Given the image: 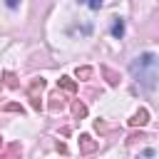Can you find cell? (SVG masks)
I'll list each match as a JSON object with an SVG mask.
<instances>
[{"instance_id":"obj_1","label":"cell","mask_w":159,"mask_h":159,"mask_svg":"<svg viewBox=\"0 0 159 159\" xmlns=\"http://www.w3.org/2000/svg\"><path fill=\"white\" fill-rule=\"evenodd\" d=\"M132 75L137 77L139 84H144L147 89H152L157 84V80H159V60L154 55H149V52L142 55V57H137L132 62Z\"/></svg>"},{"instance_id":"obj_2","label":"cell","mask_w":159,"mask_h":159,"mask_svg":"<svg viewBox=\"0 0 159 159\" xmlns=\"http://www.w3.org/2000/svg\"><path fill=\"white\" fill-rule=\"evenodd\" d=\"M94 149H97V142H94L89 134H82V137H80V152H82V154H89V152H94Z\"/></svg>"},{"instance_id":"obj_3","label":"cell","mask_w":159,"mask_h":159,"mask_svg":"<svg viewBox=\"0 0 159 159\" xmlns=\"http://www.w3.org/2000/svg\"><path fill=\"white\" fill-rule=\"evenodd\" d=\"M147 119H149V112H147V109H139V112H134V114H132L129 124H132V127H144V124H147Z\"/></svg>"},{"instance_id":"obj_4","label":"cell","mask_w":159,"mask_h":159,"mask_svg":"<svg viewBox=\"0 0 159 159\" xmlns=\"http://www.w3.org/2000/svg\"><path fill=\"white\" fill-rule=\"evenodd\" d=\"M112 35H114L117 40H122V37H124V22H122L119 17H114V22H112Z\"/></svg>"},{"instance_id":"obj_5","label":"cell","mask_w":159,"mask_h":159,"mask_svg":"<svg viewBox=\"0 0 159 159\" xmlns=\"http://www.w3.org/2000/svg\"><path fill=\"white\" fill-rule=\"evenodd\" d=\"M60 87L67 89V92H75V89H77V84L72 82V77H60Z\"/></svg>"},{"instance_id":"obj_6","label":"cell","mask_w":159,"mask_h":159,"mask_svg":"<svg viewBox=\"0 0 159 159\" xmlns=\"http://www.w3.org/2000/svg\"><path fill=\"white\" fill-rule=\"evenodd\" d=\"M72 114H75V117H84V114H87V107L80 104V102H75V104H72Z\"/></svg>"},{"instance_id":"obj_7","label":"cell","mask_w":159,"mask_h":159,"mask_svg":"<svg viewBox=\"0 0 159 159\" xmlns=\"http://www.w3.org/2000/svg\"><path fill=\"white\" fill-rule=\"evenodd\" d=\"M89 75H92V70H89V67H77V77H82V80H87Z\"/></svg>"},{"instance_id":"obj_8","label":"cell","mask_w":159,"mask_h":159,"mask_svg":"<svg viewBox=\"0 0 159 159\" xmlns=\"http://www.w3.org/2000/svg\"><path fill=\"white\" fill-rule=\"evenodd\" d=\"M62 107H65L62 97H52V104H50V109H62Z\"/></svg>"},{"instance_id":"obj_9","label":"cell","mask_w":159,"mask_h":159,"mask_svg":"<svg viewBox=\"0 0 159 159\" xmlns=\"http://www.w3.org/2000/svg\"><path fill=\"white\" fill-rule=\"evenodd\" d=\"M102 70H104V75L109 77V84H117V82H119V80H117V75H114L112 70H107V67H102Z\"/></svg>"},{"instance_id":"obj_10","label":"cell","mask_w":159,"mask_h":159,"mask_svg":"<svg viewBox=\"0 0 159 159\" xmlns=\"http://www.w3.org/2000/svg\"><path fill=\"white\" fill-rule=\"evenodd\" d=\"M104 0H87V5L92 7V10H99V5H102Z\"/></svg>"},{"instance_id":"obj_11","label":"cell","mask_w":159,"mask_h":159,"mask_svg":"<svg viewBox=\"0 0 159 159\" xmlns=\"http://www.w3.org/2000/svg\"><path fill=\"white\" fill-rule=\"evenodd\" d=\"M5 109H7V112H22V107H20V104H7Z\"/></svg>"},{"instance_id":"obj_12","label":"cell","mask_w":159,"mask_h":159,"mask_svg":"<svg viewBox=\"0 0 159 159\" xmlns=\"http://www.w3.org/2000/svg\"><path fill=\"white\" fill-rule=\"evenodd\" d=\"M5 2H7V7H17V2H20V0H5Z\"/></svg>"},{"instance_id":"obj_13","label":"cell","mask_w":159,"mask_h":159,"mask_svg":"<svg viewBox=\"0 0 159 159\" xmlns=\"http://www.w3.org/2000/svg\"><path fill=\"white\" fill-rule=\"evenodd\" d=\"M0 144H2V139H0Z\"/></svg>"}]
</instances>
